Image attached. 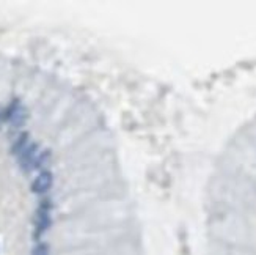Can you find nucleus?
I'll return each instance as SVG.
<instances>
[{
	"mask_svg": "<svg viewBox=\"0 0 256 255\" xmlns=\"http://www.w3.org/2000/svg\"><path fill=\"white\" fill-rule=\"evenodd\" d=\"M52 225L50 217V203L42 202L35 213V239H40L41 235Z\"/></svg>",
	"mask_w": 256,
	"mask_h": 255,
	"instance_id": "f257e3e1",
	"label": "nucleus"
},
{
	"mask_svg": "<svg viewBox=\"0 0 256 255\" xmlns=\"http://www.w3.org/2000/svg\"><path fill=\"white\" fill-rule=\"evenodd\" d=\"M52 183H54V175H52V172H49V170H41L38 173L36 178L33 180L30 189H32L33 194H46L50 189Z\"/></svg>",
	"mask_w": 256,
	"mask_h": 255,
	"instance_id": "f03ea898",
	"label": "nucleus"
},
{
	"mask_svg": "<svg viewBox=\"0 0 256 255\" xmlns=\"http://www.w3.org/2000/svg\"><path fill=\"white\" fill-rule=\"evenodd\" d=\"M36 158H38V143H30V145L19 154V165L24 170H30L35 167Z\"/></svg>",
	"mask_w": 256,
	"mask_h": 255,
	"instance_id": "7ed1b4c3",
	"label": "nucleus"
},
{
	"mask_svg": "<svg viewBox=\"0 0 256 255\" xmlns=\"http://www.w3.org/2000/svg\"><path fill=\"white\" fill-rule=\"evenodd\" d=\"M28 132L24 131V132H20V134L16 137V140L13 142V145H11V153L13 154H20L22 151H24L30 143H28Z\"/></svg>",
	"mask_w": 256,
	"mask_h": 255,
	"instance_id": "20e7f679",
	"label": "nucleus"
},
{
	"mask_svg": "<svg viewBox=\"0 0 256 255\" xmlns=\"http://www.w3.org/2000/svg\"><path fill=\"white\" fill-rule=\"evenodd\" d=\"M27 118H28V110L20 104L19 109L13 114V117L10 118V123L13 125L14 128H20L27 121Z\"/></svg>",
	"mask_w": 256,
	"mask_h": 255,
	"instance_id": "39448f33",
	"label": "nucleus"
},
{
	"mask_svg": "<svg viewBox=\"0 0 256 255\" xmlns=\"http://www.w3.org/2000/svg\"><path fill=\"white\" fill-rule=\"evenodd\" d=\"M49 253H50V250H49L48 242H38L32 250V255H49Z\"/></svg>",
	"mask_w": 256,
	"mask_h": 255,
	"instance_id": "423d86ee",
	"label": "nucleus"
},
{
	"mask_svg": "<svg viewBox=\"0 0 256 255\" xmlns=\"http://www.w3.org/2000/svg\"><path fill=\"white\" fill-rule=\"evenodd\" d=\"M49 154H50V151H49V150H48V151H44V153H41V154H38V158H36V161H35V167H33V169H38V167H41V165L48 161Z\"/></svg>",
	"mask_w": 256,
	"mask_h": 255,
	"instance_id": "0eeeda50",
	"label": "nucleus"
},
{
	"mask_svg": "<svg viewBox=\"0 0 256 255\" xmlns=\"http://www.w3.org/2000/svg\"><path fill=\"white\" fill-rule=\"evenodd\" d=\"M0 120H2V117H0Z\"/></svg>",
	"mask_w": 256,
	"mask_h": 255,
	"instance_id": "6e6552de",
	"label": "nucleus"
}]
</instances>
